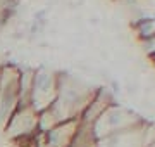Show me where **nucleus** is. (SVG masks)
<instances>
[{
	"label": "nucleus",
	"instance_id": "obj_1",
	"mask_svg": "<svg viewBox=\"0 0 155 147\" xmlns=\"http://www.w3.org/2000/svg\"><path fill=\"white\" fill-rule=\"evenodd\" d=\"M148 147H155V142H153V144H150V145Z\"/></svg>",
	"mask_w": 155,
	"mask_h": 147
}]
</instances>
